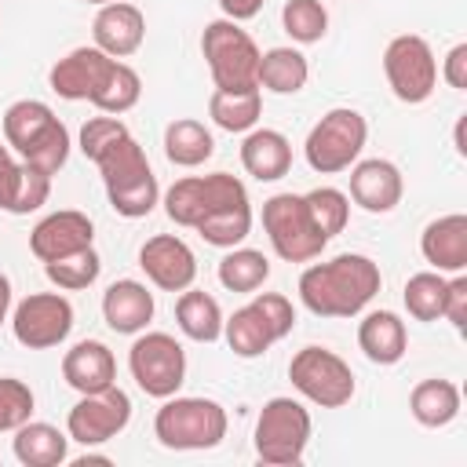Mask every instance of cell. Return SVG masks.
<instances>
[{"label":"cell","instance_id":"obj_1","mask_svg":"<svg viewBox=\"0 0 467 467\" xmlns=\"http://www.w3.org/2000/svg\"><path fill=\"white\" fill-rule=\"evenodd\" d=\"M379 285L383 274L368 255L339 252L299 274V299L317 317H354L376 299Z\"/></svg>","mask_w":467,"mask_h":467},{"label":"cell","instance_id":"obj_47","mask_svg":"<svg viewBox=\"0 0 467 467\" xmlns=\"http://www.w3.org/2000/svg\"><path fill=\"white\" fill-rule=\"evenodd\" d=\"M263 4H266V0H219L223 15L234 18V22H248V18H255V15L263 11Z\"/></svg>","mask_w":467,"mask_h":467},{"label":"cell","instance_id":"obj_7","mask_svg":"<svg viewBox=\"0 0 467 467\" xmlns=\"http://www.w3.org/2000/svg\"><path fill=\"white\" fill-rule=\"evenodd\" d=\"M310 412L296 398H270L255 420V456L274 467L299 463L310 445Z\"/></svg>","mask_w":467,"mask_h":467},{"label":"cell","instance_id":"obj_35","mask_svg":"<svg viewBox=\"0 0 467 467\" xmlns=\"http://www.w3.org/2000/svg\"><path fill=\"white\" fill-rule=\"evenodd\" d=\"M445 277L438 270H420L405 281V310L416 317V321H438L441 317V306H445Z\"/></svg>","mask_w":467,"mask_h":467},{"label":"cell","instance_id":"obj_3","mask_svg":"<svg viewBox=\"0 0 467 467\" xmlns=\"http://www.w3.org/2000/svg\"><path fill=\"white\" fill-rule=\"evenodd\" d=\"M201 55L215 88L223 91H248L259 88V47L234 18H215L201 33Z\"/></svg>","mask_w":467,"mask_h":467},{"label":"cell","instance_id":"obj_8","mask_svg":"<svg viewBox=\"0 0 467 467\" xmlns=\"http://www.w3.org/2000/svg\"><path fill=\"white\" fill-rule=\"evenodd\" d=\"M248 190L237 175L230 171H212V175H186L179 182H171L164 190V212L175 226H190L197 230L212 212L230 208V204H244Z\"/></svg>","mask_w":467,"mask_h":467},{"label":"cell","instance_id":"obj_39","mask_svg":"<svg viewBox=\"0 0 467 467\" xmlns=\"http://www.w3.org/2000/svg\"><path fill=\"white\" fill-rule=\"evenodd\" d=\"M106 197H109V208H113L117 215H124V219H142V215H150V212L157 208L161 186H157V175L150 171V175H142V179H135V182H124V186H117V190H106Z\"/></svg>","mask_w":467,"mask_h":467},{"label":"cell","instance_id":"obj_9","mask_svg":"<svg viewBox=\"0 0 467 467\" xmlns=\"http://www.w3.org/2000/svg\"><path fill=\"white\" fill-rule=\"evenodd\" d=\"M288 379L306 401H314L321 409H343L358 390L350 365L328 347L296 350L288 361Z\"/></svg>","mask_w":467,"mask_h":467},{"label":"cell","instance_id":"obj_42","mask_svg":"<svg viewBox=\"0 0 467 467\" xmlns=\"http://www.w3.org/2000/svg\"><path fill=\"white\" fill-rule=\"evenodd\" d=\"M124 135H131V131H128V124H124L120 117H109V113L88 117L84 128H80V153H84L88 161H99V157H102L117 139H124Z\"/></svg>","mask_w":467,"mask_h":467},{"label":"cell","instance_id":"obj_24","mask_svg":"<svg viewBox=\"0 0 467 467\" xmlns=\"http://www.w3.org/2000/svg\"><path fill=\"white\" fill-rule=\"evenodd\" d=\"M69 456V434H62L51 423L26 420L15 431V460L22 467H58Z\"/></svg>","mask_w":467,"mask_h":467},{"label":"cell","instance_id":"obj_22","mask_svg":"<svg viewBox=\"0 0 467 467\" xmlns=\"http://www.w3.org/2000/svg\"><path fill=\"white\" fill-rule=\"evenodd\" d=\"M241 164L259 182H277L292 168V142L274 128H252L241 142Z\"/></svg>","mask_w":467,"mask_h":467},{"label":"cell","instance_id":"obj_28","mask_svg":"<svg viewBox=\"0 0 467 467\" xmlns=\"http://www.w3.org/2000/svg\"><path fill=\"white\" fill-rule=\"evenodd\" d=\"M55 109L40 99H18L4 109V142L22 157L51 124H55Z\"/></svg>","mask_w":467,"mask_h":467},{"label":"cell","instance_id":"obj_37","mask_svg":"<svg viewBox=\"0 0 467 467\" xmlns=\"http://www.w3.org/2000/svg\"><path fill=\"white\" fill-rule=\"evenodd\" d=\"M281 22L296 44H317L328 33V11L321 0H288L281 7Z\"/></svg>","mask_w":467,"mask_h":467},{"label":"cell","instance_id":"obj_20","mask_svg":"<svg viewBox=\"0 0 467 467\" xmlns=\"http://www.w3.org/2000/svg\"><path fill=\"white\" fill-rule=\"evenodd\" d=\"M62 379L77 390V394H95L117 383V358L106 343L99 339H80L66 350L62 358Z\"/></svg>","mask_w":467,"mask_h":467},{"label":"cell","instance_id":"obj_27","mask_svg":"<svg viewBox=\"0 0 467 467\" xmlns=\"http://www.w3.org/2000/svg\"><path fill=\"white\" fill-rule=\"evenodd\" d=\"M310 80V62L296 47H270L259 55V88L274 95H296Z\"/></svg>","mask_w":467,"mask_h":467},{"label":"cell","instance_id":"obj_23","mask_svg":"<svg viewBox=\"0 0 467 467\" xmlns=\"http://www.w3.org/2000/svg\"><path fill=\"white\" fill-rule=\"evenodd\" d=\"M358 347L372 365H398L409 350L405 321L394 310H368L358 325Z\"/></svg>","mask_w":467,"mask_h":467},{"label":"cell","instance_id":"obj_31","mask_svg":"<svg viewBox=\"0 0 467 467\" xmlns=\"http://www.w3.org/2000/svg\"><path fill=\"white\" fill-rule=\"evenodd\" d=\"M219 285L226 292H255L263 288V281L270 277V259L259 252V248H230L223 259H219Z\"/></svg>","mask_w":467,"mask_h":467},{"label":"cell","instance_id":"obj_2","mask_svg":"<svg viewBox=\"0 0 467 467\" xmlns=\"http://www.w3.org/2000/svg\"><path fill=\"white\" fill-rule=\"evenodd\" d=\"M226 409L212 398H164V405L153 416V434L164 449L197 452L215 449L226 438Z\"/></svg>","mask_w":467,"mask_h":467},{"label":"cell","instance_id":"obj_25","mask_svg":"<svg viewBox=\"0 0 467 467\" xmlns=\"http://www.w3.org/2000/svg\"><path fill=\"white\" fill-rule=\"evenodd\" d=\"M409 412L420 427H449L460 416V387L452 379H420L409 394Z\"/></svg>","mask_w":467,"mask_h":467},{"label":"cell","instance_id":"obj_44","mask_svg":"<svg viewBox=\"0 0 467 467\" xmlns=\"http://www.w3.org/2000/svg\"><path fill=\"white\" fill-rule=\"evenodd\" d=\"M441 317L452 321L456 332L467 328V277L456 274L449 285H445V306H441Z\"/></svg>","mask_w":467,"mask_h":467},{"label":"cell","instance_id":"obj_45","mask_svg":"<svg viewBox=\"0 0 467 467\" xmlns=\"http://www.w3.org/2000/svg\"><path fill=\"white\" fill-rule=\"evenodd\" d=\"M441 80L456 91H467V44L449 47V55L441 62Z\"/></svg>","mask_w":467,"mask_h":467},{"label":"cell","instance_id":"obj_14","mask_svg":"<svg viewBox=\"0 0 467 467\" xmlns=\"http://www.w3.org/2000/svg\"><path fill=\"white\" fill-rule=\"evenodd\" d=\"M139 266L142 274L161 288V292H182L197 281V255L193 248L175 237V234H157L139 248Z\"/></svg>","mask_w":467,"mask_h":467},{"label":"cell","instance_id":"obj_6","mask_svg":"<svg viewBox=\"0 0 467 467\" xmlns=\"http://www.w3.org/2000/svg\"><path fill=\"white\" fill-rule=\"evenodd\" d=\"M365 139H368L365 117L350 106H336L310 128L303 153L317 175H336V171H347L361 157Z\"/></svg>","mask_w":467,"mask_h":467},{"label":"cell","instance_id":"obj_21","mask_svg":"<svg viewBox=\"0 0 467 467\" xmlns=\"http://www.w3.org/2000/svg\"><path fill=\"white\" fill-rule=\"evenodd\" d=\"M102 317L113 332L139 336L153 321V292L135 277H120L102 292Z\"/></svg>","mask_w":467,"mask_h":467},{"label":"cell","instance_id":"obj_15","mask_svg":"<svg viewBox=\"0 0 467 467\" xmlns=\"http://www.w3.org/2000/svg\"><path fill=\"white\" fill-rule=\"evenodd\" d=\"M95 241V223L77 212V208H58L51 215H44L33 234H29V252L40 259V263H51V259H62V255H73L80 248H91Z\"/></svg>","mask_w":467,"mask_h":467},{"label":"cell","instance_id":"obj_17","mask_svg":"<svg viewBox=\"0 0 467 467\" xmlns=\"http://www.w3.org/2000/svg\"><path fill=\"white\" fill-rule=\"evenodd\" d=\"M91 36H95V47L106 51L109 58H128L142 47V36H146V15L128 4V0H113V4H102L99 15H95V26H91Z\"/></svg>","mask_w":467,"mask_h":467},{"label":"cell","instance_id":"obj_43","mask_svg":"<svg viewBox=\"0 0 467 467\" xmlns=\"http://www.w3.org/2000/svg\"><path fill=\"white\" fill-rule=\"evenodd\" d=\"M47 197H51V175H44L22 161V179H18V190L11 201V215H29L40 204H47Z\"/></svg>","mask_w":467,"mask_h":467},{"label":"cell","instance_id":"obj_36","mask_svg":"<svg viewBox=\"0 0 467 467\" xmlns=\"http://www.w3.org/2000/svg\"><path fill=\"white\" fill-rule=\"evenodd\" d=\"M197 234H201L208 244H215V248H237V244L252 234V204L244 201V204H230V208L212 212V215L197 226Z\"/></svg>","mask_w":467,"mask_h":467},{"label":"cell","instance_id":"obj_26","mask_svg":"<svg viewBox=\"0 0 467 467\" xmlns=\"http://www.w3.org/2000/svg\"><path fill=\"white\" fill-rule=\"evenodd\" d=\"M175 321L182 328V336H190L193 343H215L223 336V306L215 296L201 292V288H182L175 299Z\"/></svg>","mask_w":467,"mask_h":467},{"label":"cell","instance_id":"obj_29","mask_svg":"<svg viewBox=\"0 0 467 467\" xmlns=\"http://www.w3.org/2000/svg\"><path fill=\"white\" fill-rule=\"evenodd\" d=\"M212 153H215V139H212V131H208L201 120L179 117V120H171V124L164 128V157H168L171 164H179V168H197V164H204Z\"/></svg>","mask_w":467,"mask_h":467},{"label":"cell","instance_id":"obj_51","mask_svg":"<svg viewBox=\"0 0 467 467\" xmlns=\"http://www.w3.org/2000/svg\"><path fill=\"white\" fill-rule=\"evenodd\" d=\"M84 4H99L102 7V4H113V0H84Z\"/></svg>","mask_w":467,"mask_h":467},{"label":"cell","instance_id":"obj_50","mask_svg":"<svg viewBox=\"0 0 467 467\" xmlns=\"http://www.w3.org/2000/svg\"><path fill=\"white\" fill-rule=\"evenodd\" d=\"M4 157H11V150H7V142H0V161H4Z\"/></svg>","mask_w":467,"mask_h":467},{"label":"cell","instance_id":"obj_5","mask_svg":"<svg viewBox=\"0 0 467 467\" xmlns=\"http://www.w3.org/2000/svg\"><path fill=\"white\" fill-rule=\"evenodd\" d=\"M263 230L270 237V248L285 263H310L328 244V237L310 219L303 193H274L270 201H263Z\"/></svg>","mask_w":467,"mask_h":467},{"label":"cell","instance_id":"obj_4","mask_svg":"<svg viewBox=\"0 0 467 467\" xmlns=\"http://www.w3.org/2000/svg\"><path fill=\"white\" fill-rule=\"evenodd\" d=\"M296 328V306L281 292H259L252 303L223 317V336L237 358H259Z\"/></svg>","mask_w":467,"mask_h":467},{"label":"cell","instance_id":"obj_16","mask_svg":"<svg viewBox=\"0 0 467 467\" xmlns=\"http://www.w3.org/2000/svg\"><path fill=\"white\" fill-rule=\"evenodd\" d=\"M117 58H109L106 51H99L95 44L91 47H73L66 58H58L47 73V84L58 99L66 102H91V95L99 91V84L106 80L109 66Z\"/></svg>","mask_w":467,"mask_h":467},{"label":"cell","instance_id":"obj_46","mask_svg":"<svg viewBox=\"0 0 467 467\" xmlns=\"http://www.w3.org/2000/svg\"><path fill=\"white\" fill-rule=\"evenodd\" d=\"M18 179H22V161L4 157V161H0V212H11V201H15V190H18Z\"/></svg>","mask_w":467,"mask_h":467},{"label":"cell","instance_id":"obj_19","mask_svg":"<svg viewBox=\"0 0 467 467\" xmlns=\"http://www.w3.org/2000/svg\"><path fill=\"white\" fill-rule=\"evenodd\" d=\"M420 252L438 274H463L467 266V215L449 212L423 226Z\"/></svg>","mask_w":467,"mask_h":467},{"label":"cell","instance_id":"obj_48","mask_svg":"<svg viewBox=\"0 0 467 467\" xmlns=\"http://www.w3.org/2000/svg\"><path fill=\"white\" fill-rule=\"evenodd\" d=\"M7 314H11V281L7 274H0V325L7 321Z\"/></svg>","mask_w":467,"mask_h":467},{"label":"cell","instance_id":"obj_18","mask_svg":"<svg viewBox=\"0 0 467 467\" xmlns=\"http://www.w3.org/2000/svg\"><path fill=\"white\" fill-rule=\"evenodd\" d=\"M401 193H405V182H401L398 164H390L383 157L354 161V168H350V197H354V204H361L372 215H383V212L398 208Z\"/></svg>","mask_w":467,"mask_h":467},{"label":"cell","instance_id":"obj_10","mask_svg":"<svg viewBox=\"0 0 467 467\" xmlns=\"http://www.w3.org/2000/svg\"><path fill=\"white\" fill-rule=\"evenodd\" d=\"M128 368L142 394L164 401V398L179 394V387L186 379V350L175 336L142 328V336L128 350Z\"/></svg>","mask_w":467,"mask_h":467},{"label":"cell","instance_id":"obj_13","mask_svg":"<svg viewBox=\"0 0 467 467\" xmlns=\"http://www.w3.org/2000/svg\"><path fill=\"white\" fill-rule=\"evenodd\" d=\"M128 420H131V398L113 383L106 390L80 394V401L66 416V434L69 441H80L84 449H91L117 438L128 427Z\"/></svg>","mask_w":467,"mask_h":467},{"label":"cell","instance_id":"obj_41","mask_svg":"<svg viewBox=\"0 0 467 467\" xmlns=\"http://www.w3.org/2000/svg\"><path fill=\"white\" fill-rule=\"evenodd\" d=\"M33 390L29 383L15 379V376H0V434L4 431H18L29 416H33Z\"/></svg>","mask_w":467,"mask_h":467},{"label":"cell","instance_id":"obj_11","mask_svg":"<svg viewBox=\"0 0 467 467\" xmlns=\"http://www.w3.org/2000/svg\"><path fill=\"white\" fill-rule=\"evenodd\" d=\"M383 73H387V84L394 91L398 102H409V106H420L434 95L438 88V62H434V51L423 36L416 33H401L387 44L383 51Z\"/></svg>","mask_w":467,"mask_h":467},{"label":"cell","instance_id":"obj_33","mask_svg":"<svg viewBox=\"0 0 467 467\" xmlns=\"http://www.w3.org/2000/svg\"><path fill=\"white\" fill-rule=\"evenodd\" d=\"M139 95H142V80H139V73H135L128 62L117 58V62L109 66L106 80L99 84V91L91 95V106H95L99 113L120 117V113H128V109L139 102Z\"/></svg>","mask_w":467,"mask_h":467},{"label":"cell","instance_id":"obj_40","mask_svg":"<svg viewBox=\"0 0 467 467\" xmlns=\"http://www.w3.org/2000/svg\"><path fill=\"white\" fill-rule=\"evenodd\" d=\"M22 161H26L29 168L44 171V175H58V168L69 161V128H66L62 120H55V124L22 153Z\"/></svg>","mask_w":467,"mask_h":467},{"label":"cell","instance_id":"obj_12","mask_svg":"<svg viewBox=\"0 0 467 467\" xmlns=\"http://www.w3.org/2000/svg\"><path fill=\"white\" fill-rule=\"evenodd\" d=\"M11 332L29 350H51L73 332V303L58 292H29L11 314Z\"/></svg>","mask_w":467,"mask_h":467},{"label":"cell","instance_id":"obj_32","mask_svg":"<svg viewBox=\"0 0 467 467\" xmlns=\"http://www.w3.org/2000/svg\"><path fill=\"white\" fill-rule=\"evenodd\" d=\"M99 171H102V182H106V190H117V186H124V182H135V179H142V175H150L153 168H150V157H146V150L131 139V135H124V139H117L99 161Z\"/></svg>","mask_w":467,"mask_h":467},{"label":"cell","instance_id":"obj_30","mask_svg":"<svg viewBox=\"0 0 467 467\" xmlns=\"http://www.w3.org/2000/svg\"><path fill=\"white\" fill-rule=\"evenodd\" d=\"M259 113H263V91L259 88H248V91H223V88H215L212 99H208V117L223 131H230V135L252 131Z\"/></svg>","mask_w":467,"mask_h":467},{"label":"cell","instance_id":"obj_34","mask_svg":"<svg viewBox=\"0 0 467 467\" xmlns=\"http://www.w3.org/2000/svg\"><path fill=\"white\" fill-rule=\"evenodd\" d=\"M99 270H102V259L95 248H80L73 255H62V259H51L44 263V274L55 288L62 292H80V288H91L99 281Z\"/></svg>","mask_w":467,"mask_h":467},{"label":"cell","instance_id":"obj_49","mask_svg":"<svg viewBox=\"0 0 467 467\" xmlns=\"http://www.w3.org/2000/svg\"><path fill=\"white\" fill-rule=\"evenodd\" d=\"M77 463H80V467H88V463H109V456H95V452H84Z\"/></svg>","mask_w":467,"mask_h":467},{"label":"cell","instance_id":"obj_38","mask_svg":"<svg viewBox=\"0 0 467 467\" xmlns=\"http://www.w3.org/2000/svg\"><path fill=\"white\" fill-rule=\"evenodd\" d=\"M303 201H306V208H310V219L317 223V230L332 241L336 234H343V226H347V219H350V197L343 193V190H336V186H317V190H310V193H303Z\"/></svg>","mask_w":467,"mask_h":467}]
</instances>
